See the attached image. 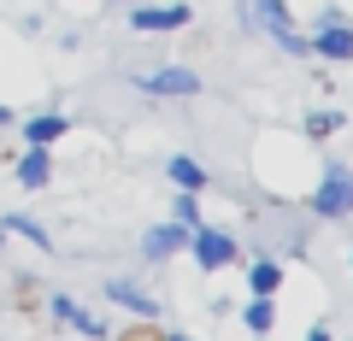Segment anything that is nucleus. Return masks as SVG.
Returning a JSON list of instances; mask_svg holds the SVG:
<instances>
[{"mask_svg":"<svg viewBox=\"0 0 353 341\" xmlns=\"http://www.w3.org/2000/svg\"><path fill=\"white\" fill-rule=\"evenodd\" d=\"M241 24H259L265 36L277 41L283 53H294V59L312 53V41L294 30V6H289V0H248V6H241Z\"/></svg>","mask_w":353,"mask_h":341,"instance_id":"nucleus-1","label":"nucleus"},{"mask_svg":"<svg viewBox=\"0 0 353 341\" xmlns=\"http://www.w3.org/2000/svg\"><path fill=\"white\" fill-rule=\"evenodd\" d=\"M312 218H324V224L353 218V165L330 159L324 171H318V183H312Z\"/></svg>","mask_w":353,"mask_h":341,"instance_id":"nucleus-2","label":"nucleus"},{"mask_svg":"<svg viewBox=\"0 0 353 341\" xmlns=\"http://www.w3.org/2000/svg\"><path fill=\"white\" fill-rule=\"evenodd\" d=\"M306 41H312V53H318V59H330V65H347V59H353V24L336 12V6L318 12V30H312Z\"/></svg>","mask_w":353,"mask_h":341,"instance_id":"nucleus-3","label":"nucleus"},{"mask_svg":"<svg viewBox=\"0 0 353 341\" xmlns=\"http://www.w3.org/2000/svg\"><path fill=\"white\" fill-rule=\"evenodd\" d=\"M189 247H194V265H201V271H230L241 259L236 236H230V229H212V224L189 229Z\"/></svg>","mask_w":353,"mask_h":341,"instance_id":"nucleus-4","label":"nucleus"},{"mask_svg":"<svg viewBox=\"0 0 353 341\" xmlns=\"http://www.w3.org/2000/svg\"><path fill=\"white\" fill-rule=\"evenodd\" d=\"M141 94H159V101H189V94H201V76L189 71V65H159V71H141L136 76Z\"/></svg>","mask_w":353,"mask_h":341,"instance_id":"nucleus-5","label":"nucleus"},{"mask_svg":"<svg viewBox=\"0 0 353 341\" xmlns=\"http://www.w3.org/2000/svg\"><path fill=\"white\" fill-rule=\"evenodd\" d=\"M130 30L141 36H165V30H189V6L183 0H159V6H130Z\"/></svg>","mask_w":353,"mask_h":341,"instance_id":"nucleus-6","label":"nucleus"},{"mask_svg":"<svg viewBox=\"0 0 353 341\" xmlns=\"http://www.w3.org/2000/svg\"><path fill=\"white\" fill-rule=\"evenodd\" d=\"M183 247H189V229H183V224H153V229H141V259H148V265H165V259H176Z\"/></svg>","mask_w":353,"mask_h":341,"instance_id":"nucleus-7","label":"nucleus"},{"mask_svg":"<svg viewBox=\"0 0 353 341\" xmlns=\"http://www.w3.org/2000/svg\"><path fill=\"white\" fill-rule=\"evenodd\" d=\"M48 312L59 318L65 329H77V335H88V341H106V318H94V312H83V306H77L71 294H48Z\"/></svg>","mask_w":353,"mask_h":341,"instance_id":"nucleus-8","label":"nucleus"},{"mask_svg":"<svg viewBox=\"0 0 353 341\" xmlns=\"http://www.w3.org/2000/svg\"><path fill=\"white\" fill-rule=\"evenodd\" d=\"M165 177H171L176 189H189V194H201L206 183H212V171H206V165L194 159V153H171V159H165Z\"/></svg>","mask_w":353,"mask_h":341,"instance_id":"nucleus-9","label":"nucleus"},{"mask_svg":"<svg viewBox=\"0 0 353 341\" xmlns=\"http://www.w3.org/2000/svg\"><path fill=\"white\" fill-rule=\"evenodd\" d=\"M283 282H289V265L271 259V253H259V259L248 265V289L253 294H283Z\"/></svg>","mask_w":353,"mask_h":341,"instance_id":"nucleus-10","label":"nucleus"},{"mask_svg":"<svg viewBox=\"0 0 353 341\" xmlns=\"http://www.w3.org/2000/svg\"><path fill=\"white\" fill-rule=\"evenodd\" d=\"M106 300H118L124 312H136V318H153V312H159V300H153L148 289H136V282H124V277L106 282Z\"/></svg>","mask_w":353,"mask_h":341,"instance_id":"nucleus-11","label":"nucleus"},{"mask_svg":"<svg viewBox=\"0 0 353 341\" xmlns=\"http://www.w3.org/2000/svg\"><path fill=\"white\" fill-rule=\"evenodd\" d=\"M65 130H71V118H65V112H36L24 124V141H30V147H53Z\"/></svg>","mask_w":353,"mask_h":341,"instance_id":"nucleus-12","label":"nucleus"},{"mask_svg":"<svg viewBox=\"0 0 353 341\" xmlns=\"http://www.w3.org/2000/svg\"><path fill=\"white\" fill-rule=\"evenodd\" d=\"M277 312H283L277 294H253V300L241 306V324H248L253 335H271V329H277Z\"/></svg>","mask_w":353,"mask_h":341,"instance_id":"nucleus-13","label":"nucleus"},{"mask_svg":"<svg viewBox=\"0 0 353 341\" xmlns=\"http://www.w3.org/2000/svg\"><path fill=\"white\" fill-rule=\"evenodd\" d=\"M18 183H24V189H48V183H53V153L48 147H30L24 159H18Z\"/></svg>","mask_w":353,"mask_h":341,"instance_id":"nucleus-14","label":"nucleus"},{"mask_svg":"<svg viewBox=\"0 0 353 341\" xmlns=\"http://www.w3.org/2000/svg\"><path fill=\"white\" fill-rule=\"evenodd\" d=\"M0 229H12V236H24V241H30V247L48 253V229H41L30 212H6V218H0Z\"/></svg>","mask_w":353,"mask_h":341,"instance_id":"nucleus-15","label":"nucleus"},{"mask_svg":"<svg viewBox=\"0 0 353 341\" xmlns=\"http://www.w3.org/2000/svg\"><path fill=\"white\" fill-rule=\"evenodd\" d=\"M341 124H347V118H341L336 106H318V112H306V141H330Z\"/></svg>","mask_w":353,"mask_h":341,"instance_id":"nucleus-16","label":"nucleus"},{"mask_svg":"<svg viewBox=\"0 0 353 341\" xmlns=\"http://www.w3.org/2000/svg\"><path fill=\"white\" fill-rule=\"evenodd\" d=\"M171 224H183V229H201L206 218H201V194H189V189H176V206H171Z\"/></svg>","mask_w":353,"mask_h":341,"instance_id":"nucleus-17","label":"nucleus"},{"mask_svg":"<svg viewBox=\"0 0 353 341\" xmlns=\"http://www.w3.org/2000/svg\"><path fill=\"white\" fill-rule=\"evenodd\" d=\"M306 341H330V324H312V329H306Z\"/></svg>","mask_w":353,"mask_h":341,"instance_id":"nucleus-18","label":"nucleus"},{"mask_svg":"<svg viewBox=\"0 0 353 341\" xmlns=\"http://www.w3.org/2000/svg\"><path fill=\"white\" fill-rule=\"evenodd\" d=\"M6 124H18V118H12V106H6V101H0V130H6Z\"/></svg>","mask_w":353,"mask_h":341,"instance_id":"nucleus-19","label":"nucleus"},{"mask_svg":"<svg viewBox=\"0 0 353 341\" xmlns=\"http://www.w3.org/2000/svg\"><path fill=\"white\" fill-rule=\"evenodd\" d=\"M0 247H6V229H0Z\"/></svg>","mask_w":353,"mask_h":341,"instance_id":"nucleus-20","label":"nucleus"}]
</instances>
